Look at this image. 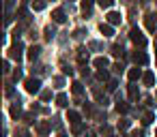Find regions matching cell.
I'll use <instances>...</instances> for the list:
<instances>
[{"instance_id":"cell-1","label":"cell","mask_w":157,"mask_h":137,"mask_svg":"<svg viewBox=\"0 0 157 137\" xmlns=\"http://www.w3.org/2000/svg\"><path fill=\"white\" fill-rule=\"evenodd\" d=\"M24 86H26V92H28V94H37V92L41 90V81H39V79H35V77L26 79V84H24Z\"/></svg>"},{"instance_id":"cell-2","label":"cell","mask_w":157,"mask_h":137,"mask_svg":"<svg viewBox=\"0 0 157 137\" xmlns=\"http://www.w3.org/2000/svg\"><path fill=\"white\" fill-rule=\"evenodd\" d=\"M129 39H131L136 45H140V47H144V45H146V39H144V34H142L138 28H133V30L129 32Z\"/></svg>"},{"instance_id":"cell-3","label":"cell","mask_w":157,"mask_h":137,"mask_svg":"<svg viewBox=\"0 0 157 137\" xmlns=\"http://www.w3.org/2000/svg\"><path fill=\"white\" fill-rule=\"evenodd\" d=\"M144 24H146V28H148L151 32H155V30H157V13H148V15L144 17Z\"/></svg>"},{"instance_id":"cell-4","label":"cell","mask_w":157,"mask_h":137,"mask_svg":"<svg viewBox=\"0 0 157 137\" xmlns=\"http://www.w3.org/2000/svg\"><path fill=\"white\" fill-rule=\"evenodd\" d=\"M22 49H24V47H22V43H15V45L9 49V56H11V58H15V60H20V58H22Z\"/></svg>"},{"instance_id":"cell-5","label":"cell","mask_w":157,"mask_h":137,"mask_svg":"<svg viewBox=\"0 0 157 137\" xmlns=\"http://www.w3.org/2000/svg\"><path fill=\"white\" fill-rule=\"evenodd\" d=\"M99 32L103 37H112L114 34V28H112V24H99Z\"/></svg>"},{"instance_id":"cell-6","label":"cell","mask_w":157,"mask_h":137,"mask_svg":"<svg viewBox=\"0 0 157 137\" xmlns=\"http://www.w3.org/2000/svg\"><path fill=\"white\" fill-rule=\"evenodd\" d=\"M52 20H54L56 24H63V22L67 20V17H65V11H63V9H56V11L52 13Z\"/></svg>"},{"instance_id":"cell-7","label":"cell","mask_w":157,"mask_h":137,"mask_svg":"<svg viewBox=\"0 0 157 137\" xmlns=\"http://www.w3.org/2000/svg\"><path fill=\"white\" fill-rule=\"evenodd\" d=\"M108 24H112V26L121 24V13H116V11H110V13H108Z\"/></svg>"},{"instance_id":"cell-8","label":"cell","mask_w":157,"mask_h":137,"mask_svg":"<svg viewBox=\"0 0 157 137\" xmlns=\"http://www.w3.org/2000/svg\"><path fill=\"white\" fill-rule=\"evenodd\" d=\"M133 62H136V64H148V56L136 52V54H133Z\"/></svg>"},{"instance_id":"cell-9","label":"cell","mask_w":157,"mask_h":137,"mask_svg":"<svg viewBox=\"0 0 157 137\" xmlns=\"http://www.w3.org/2000/svg\"><path fill=\"white\" fill-rule=\"evenodd\" d=\"M39 54H41V47L33 45V47L28 49V60H37V58H39Z\"/></svg>"},{"instance_id":"cell-10","label":"cell","mask_w":157,"mask_h":137,"mask_svg":"<svg viewBox=\"0 0 157 137\" xmlns=\"http://www.w3.org/2000/svg\"><path fill=\"white\" fill-rule=\"evenodd\" d=\"M78 60H80V64L84 67V64L88 62V49H84V47H82V49H80V54H78Z\"/></svg>"},{"instance_id":"cell-11","label":"cell","mask_w":157,"mask_h":137,"mask_svg":"<svg viewBox=\"0 0 157 137\" xmlns=\"http://www.w3.org/2000/svg\"><path fill=\"white\" fill-rule=\"evenodd\" d=\"M138 96H140V92H138V86L131 81V86H129V99H131V101H138Z\"/></svg>"},{"instance_id":"cell-12","label":"cell","mask_w":157,"mask_h":137,"mask_svg":"<svg viewBox=\"0 0 157 137\" xmlns=\"http://www.w3.org/2000/svg\"><path fill=\"white\" fill-rule=\"evenodd\" d=\"M142 79H144V84H146V86H153V84H155V75H153L151 71H146V73L142 75Z\"/></svg>"},{"instance_id":"cell-13","label":"cell","mask_w":157,"mask_h":137,"mask_svg":"<svg viewBox=\"0 0 157 137\" xmlns=\"http://www.w3.org/2000/svg\"><path fill=\"white\" fill-rule=\"evenodd\" d=\"M95 67H97V69H105V67H108V58H103V56L95 58Z\"/></svg>"},{"instance_id":"cell-14","label":"cell","mask_w":157,"mask_h":137,"mask_svg":"<svg viewBox=\"0 0 157 137\" xmlns=\"http://www.w3.org/2000/svg\"><path fill=\"white\" fill-rule=\"evenodd\" d=\"M140 77H142V71H140L138 67L129 71V79H131V81H136V79H140Z\"/></svg>"},{"instance_id":"cell-15","label":"cell","mask_w":157,"mask_h":137,"mask_svg":"<svg viewBox=\"0 0 157 137\" xmlns=\"http://www.w3.org/2000/svg\"><path fill=\"white\" fill-rule=\"evenodd\" d=\"M71 90H73V94H75V96H80V94L84 92V86H82L80 81H73V86H71Z\"/></svg>"},{"instance_id":"cell-16","label":"cell","mask_w":157,"mask_h":137,"mask_svg":"<svg viewBox=\"0 0 157 137\" xmlns=\"http://www.w3.org/2000/svg\"><path fill=\"white\" fill-rule=\"evenodd\" d=\"M116 111H118V114H127V111H129V105H127L125 101H118V103H116Z\"/></svg>"},{"instance_id":"cell-17","label":"cell","mask_w":157,"mask_h":137,"mask_svg":"<svg viewBox=\"0 0 157 137\" xmlns=\"http://www.w3.org/2000/svg\"><path fill=\"white\" fill-rule=\"evenodd\" d=\"M67 120H69L71 124H78V122H80V114H78V111H69V114H67Z\"/></svg>"},{"instance_id":"cell-18","label":"cell","mask_w":157,"mask_h":137,"mask_svg":"<svg viewBox=\"0 0 157 137\" xmlns=\"http://www.w3.org/2000/svg\"><path fill=\"white\" fill-rule=\"evenodd\" d=\"M50 128H52V124H50V122H41V124L37 126V133H41V135H45V133H48Z\"/></svg>"},{"instance_id":"cell-19","label":"cell","mask_w":157,"mask_h":137,"mask_svg":"<svg viewBox=\"0 0 157 137\" xmlns=\"http://www.w3.org/2000/svg\"><path fill=\"white\" fill-rule=\"evenodd\" d=\"M155 120V116H153V111H146L144 116H142V124H151Z\"/></svg>"},{"instance_id":"cell-20","label":"cell","mask_w":157,"mask_h":137,"mask_svg":"<svg viewBox=\"0 0 157 137\" xmlns=\"http://www.w3.org/2000/svg\"><path fill=\"white\" fill-rule=\"evenodd\" d=\"M56 105H58V107H67V94H58Z\"/></svg>"},{"instance_id":"cell-21","label":"cell","mask_w":157,"mask_h":137,"mask_svg":"<svg viewBox=\"0 0 157 137\" xmlns=\"http://www.w3.org/2000/svg\"><path fill=\"white\" fill-rule=\"evenodd\" d=\"M97 2H99L101 9H110V7L114 5V0H97Z\"/></svg>"},{"instance_id":"cell-22","label":"cell","mask_w":157,"mask_h":137,"mask_svg":"<svg viewBox=\"0 0 157 137\" xmlns=\"http://www.w3.org/2000/svg\"><path fill=\"white\" fill-rule=\"evenodd\" d=\"M112 54H114L116 58H118V56H121V58L125 56V52H123V47H121V45H114V47H112Z\"/></svg>"},{"instance_id":"cell-23","label":"cell","mask_w":157,"mask_h":137,"mask_svg":"<svg viewBox=\"0 0 157 137\" xmlns=\"http://www.w3.org/2000/svg\"><path fill=\"white\" fill-rule=\"evenodd\" d=\"M108 77H110V75H108V71H105V69H99V73H97V79H99V81H105Z\"/></svg>"},{"instance_id":"cell-24","label":"cell","mask_w":157,"mask_h":137,"mask_svg":"<svg viewBox=\"0 0 157 137\" xmlns=\"http://www.w3.org/2000/svg\"><path fill=\"white\" fill-rule=\"evenodd\" d=\"M33 9L35 11H43L45 9V2H43V0H37V2H33Z\"/></svg>"},{"instance_id":"cell-25","label":"cell","mask_w":157,"mask_h":137,"mask_svg":"<svg viewBox=\"0 0 157 137\" xmlns=\"http://www.w3.org/2000/svg\"><path fill=\"white\" fill-rule=\"evenodd\" d=\"M54 34H56V30H54V28H45V39H48V41H52V39H54Z\"/></svg>"},{"instance_id":"cell-26","label":"cell","mask_w":157,"mask_h":137,"mask_svg":"<svg viewBox=\"0 0 157 137\" xmlns=\"http://www.w3.org/2000/svg\"><path fill=\"white\" fill-rule=\"evenodd\" d=\"M129 128V120H121L118 122V131H127Z\"/></svg>"},{"instance_id":"cell-27","label":"cell","mask_w":157,"mask_h":137,"mask_svg":"<svg viewBox=\"0 0 157 137\" xmlns=\"http://www.w3.org/2000/svg\"><path fill=\"white\" fill-rule=\"evenodd\" d=\"M41 99H43V101H50V99H52V92H50V90H43V92H41Z\"/></svg>"},{"instance_id":"cell-28","label":"cell","mask_w":157,"mask_h":137,"mask_svg":"<svg viewBox=\"0 0 157 137\" xmlns=\"http://www.w3.org/2000/svg\"><path fill=\"white\" fill-rule=\"evenodd\" d=\"M11 116H13V118L20 116V105H13V107H11Z\"/></svg>"},{"instance_id":"cell-29","label":"cell","mask_w":157,"mask_h":137,"mask_svg":"<svg viewBox=\"0 0 157 137\" xmlns=\"http://www.w3.org/2000/svg\"><path fill=\"white\" fill-rule=\"evenodd\" d=\"M63 73H65V75H73V69L67 67V64H63Z\"/></svg>"},{"instance_id":"cell-30","label":"cell","mask_w":157,"mask_h":137,"mask_svg":"<svg viewBox=\"0 0 157 137\" xmlns=\"http://www.w3.org/2000/svg\"><path fill=\"white\" fill-rule=\"evenodd\" d=\"M123 71H125V67H123L121 62H116V64H114V73H123Z\"/></svg>"},{"instance_id":"cell-31","label":"cell","mask_w":157,"mask_h":137,"mask_svg":"<svg viewBox=\"0 0 157 137\" xmlns=\"http://www.w3.org/2000/svg\"><path fill=\"white\" fill-rule=\"evenodd\" d=\"M108 90H110V92L116 90V79H110V81H108Z\"/></svg>"},{"instance_id":"cell-32","label":"cell","mask_w":157,"mask_h":137,"mask_svg":"<svg viewBox=\"0 0 157 137\" xmlns=\"http://www.w3.org/2000/svg\"><path fill=\"white\" fill-rule=\"evenodd\" d=\"M82 133V124L78 122V124H73V135H80Z\"/></svg>"},{"instance_id":"cell-33","label":"cell","mask_w":157,"mask_h":137,"mask_svg":"<svg viewBox=\"0 0 157 137\" xmlns=\"http://www.w3.org/2000/svg\"><path fill=\"white\" fill-rule=\"evenodd\" d=\"M13 79H15V81H17V79H22V71H20V69H15V71H13Z\"/></svg>"},{"instance_id":"cell-34","label":"cell","mask_w":157,"mask_h":137,"mask_svg":"<svg viewBox=\"0 0 157 137\" xmlns=\"http://www.w3.org/2000/svg\"><path fill=\"white\" fill-rule=\"evenodd\" d=\"M131 137H144V133H142V131H133Z\"/></svg>"},{"instance_id":"cell-35","label":"cell","mask_w":157,"mask_h":137,"mask_svg":"<svg viewBox=\"0 0 157 137\" xmlns=\"http://www.w3.org/2000/svg\"><path fill=\"white\" fill-rule=\"evenodd\" d=\"M15 137H28V133H26V131H17Z\"/></svg>"},{"instance_id":"cell-36","label":"cell","mask_w":157,"mask_h":137,"mask_svg":"<svg viewBox=\"0 0 157 137\" xmlns=\"http://www.w3.org/2000/svg\"><path fill=\"white\" fill-rule=\"evenodd\" d=\"M86 137H97V135H95L93 131H88V133H86Z\"/></svg>"},{"instance_id":"cell-37","label":"cell","mask_w":157,"mask_h":137,"mask_svg":"<svg viewBox=\"0 0 157 137\" xmlns=\"http://www.w3.org/2000/svg\"><path fill=\"white\" fill-rule=\"evenodd\" d=\"M58 137H67V135H65V133H60V135H58Z\"/></svg>"},{"instance_id":"cell-38","label":"cell","mask_w":157,"mask_h":137,"mask_svg":"<svg viewBox=\"0 0 157 137\" xmlns=\"http://www.w3.org/2000/svg\"><path fill=\"white\" fill-rule=\"evenodd\" d=\"M155 135H157V128H155Z\"/></svg>"},{"instance_id":"cell-39","label":"cell","mask_w":157,"mask_h":137,"mask_svg":"<svg viewBox=\"0 0 157 137\" xmlns=\"http://www.w3.org/2000/svg\"><path fill=\"white\" fill-rule=\"evenodd\" d=\"M155 49H157V43H155Z\"/></svg>"}]
</instances>
